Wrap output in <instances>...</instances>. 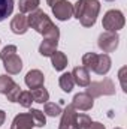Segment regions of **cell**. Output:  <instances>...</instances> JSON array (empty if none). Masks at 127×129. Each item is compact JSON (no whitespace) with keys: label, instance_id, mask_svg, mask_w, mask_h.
I'll list each match as a JSON object with an SVG mask.
<instances>
[{"label":"cell","instance_id":"obj_1","mask_svg":"<svg viewBox=\"0 0 127 129\" xmlns=\"http://www.w3.org/2000/svg\"><path fill=\"white\" fill-rule=\"evenodd\" d=\"M27 21H29V27L34 29L37 33H40L43 38H52V39H58L60 38L58 27L40 9H36V11L30 12V15L27 17Z\"/></svg>","mask_w":127,"mask_h":129},{"label":"cell","instance_id":"obj_2","mask_svg":"<svg viewBox=\"0 0 127 129\" xmlns=\"http://www.w3.org/2000/svg\"><path fill=\"white\" fill-rule=\"evenodd\" d=\"M87 92L91 98H99V96H112L115 95V84L112 83V80L105 78L103 81H94L90 83L87 86Z\"/></svg>","mask_w":127,"mask_h":129},{"label":"cell","instance_id":"obj_3","mask_svg":"<svg viewBox=\"0 0 127 129\" xmlns=\"http://www.w3.org/2000/svg\"><path fill=\"white\" fill-rule=\"evenodd\" d=\"M124 23H126L124 15H123V12L118 11V9H111V11H108V12L105 14V17H103V21H102L103 29H105L106 32H118V30H121V29L124 27Z\"/></svg>","mask_w":127,"mask_h":129},{"label":"cell","instance_id":"obj_4","mask_svg":"<svg viewBox=\"0 0 127 129\" xmlns=\"http://www.w3.org/2000/svg\"><path fill=\"white\" fill-rule=\"evenodd\" d=\"M99 12H100V3H99V0H87L85 9H84V12H82V17L79 18L81 24H82L84 27H91V26H94Z\"/></svg>","mask_w":127,"mask_h":129},{"label":"cell","instance_id":"obj_5","mask_svg":"<svg viewBox=\"0 0 127 129\" xmlns=\"http://www.w3.org/2000/svg\"><path fill=\"white\" fill-rule=\"evenodd\" d=\"M118 41H120V36L117 35V32H103L99 36L97 45L103 53H112L117 50Z\"/></svg>","mask_w":127,"mask_h":129},{"label":"cell","instance_id":"obj_6","mask_svg":"<svg viewBox=\"0 0 127 129\" xmlns=\"http://www.w3.org/2000/svg\"><path fill=\"white\" fill-rule=\"evenodd\" d=\"M52 14L57 20L60 21H67L73 15V5L67 0H60L52 6Z\"/></svg>","mask_w":127,"mask_h":129},{"label":"cell","instance_id":"obj_7","mask_svg":"<svg viewBox=\"0 0 127 129\" xmlns=\"http://www.w3.org/2000/svg\"><path fill=\"white\" fill-rule=\"evenodd\" d=\"M76 110L70 105H67L61 111V122H60V126L58 129H78L76 126Z\"/></svg>","mask_w":127,"mask_h":129},{"label":"cell","instance_id":"obj_8","mask_svg":"<svg viewBox=\"0 0 127 129\" xmlns=\"http://www.w3.org/2000/svg\"><path fill=\"white\" fill-rule=\"evenodd\" d=\"M93 105H94V98H91L85 92L75 95L73 101H72V107L75 110H79V111H88L93 108Z\"/></svg>","mask_w":127,"mask_h":129},{"label":"cell","instance_id":"obj_9","mask_svg":"<svg viewBox=\"0 0 127 129\" xmlns=\"http://www.w3.org/2000/svg\"><path fill=\"white\" fill-rule=\"evenodd\" d=\"M111 63L112 62H111V57L108 54H97L91 71L96 72L97 75H106L111 69Z\"/></svg>","mask_w":127,"mask_h":129},{"label":"cell","instance_id":"obj_10","mask_svg":"<svg viewBox=\"0 0 127 129\" xmlns=\"http://www.w3.org/2000/svg\"><path fill=\"white\" fill-rule=\"evenodd\" d=\"M11 30L15 35H24L29 30V21L24 14H17L11 21Z\"/></svg>","mask_w":127,"mask_h":129},{"label":"cell","instance_id":"obj_11","mask_svg":"<svg viewBox=\"0 0 127 129\" xmlns=\"http://www.w3.org/2000/svg\"><path fill=\"white\" fill-rule=\"evenodd\" d=\"M72 77H73V83L81 87H87L90 84V71L85 69L84 66H76L72 71Z\"/></svg>","mask_w":127,"mask_h":129},{"label":"cell","instance_id":"obj_12","mask_svg":"<svg viewBox=\"0 0 127 129\" xmlns=\"http://www.w3.org/2000/svg\"><path fill=\"white\" fill-rule=\"evenodd\" d=\"M43 81H45V77L43 74L39 71V69H32L27 72L26 75V84L29 89H37V87H42L43 86Z\"/></svg>","mask_w":127,"mask_h":129},{"label":"cell","instance_id":"obj_13","mask_svg":"<svg viewBox=\"0 0 127 129\" xmlns=\"http://www.w3.org/2000/svg\"><path fill=\"white\" fill-rule=\"evenodd\" d=\"M3 66H5V69L8 71V74H11V75H17V74H20V71L23 69V60L20 59V56H17V54H12V56H9V57H6L5 60H3Z\"/></svg>","mask_w":127,"mask_h":129},{"label":"cell","instance_id":"obj_14","mask_svg":"<svg viewBox=\"0 0 127 129\" xmlns=\"http://www.w3.org/2000/svg\"><path fill=\"white\" fill-rule=\"evenodd\" d=\"M57 45H58V39H52V38H45L39 47V54L43 57H51L55 51H57Z\"/></svg>","mask_w":127,"mask_h":129},{"label":"cell","instance_id":"obj_15","mask_svg":"<svg viewBox=\"0 0 127 129\" xmlns=\"http://www.w3.org/2000/svg\"><path fill=\"white\" fill-rule=\"evenodd\" d=\"M34 123L33 119L29 113H23L15 116L14 122H12V129H33Z\"/></svg>","mask_w":127,"mask_h":129},{"label":"cell","instance_id":"obj_16","mask_svg":"<svg viewBox=\"0 0 127 129\" xmlns=\"http://www.w3.org/2000/svg\"><path fill=\"white\" fill-rule=\"evenodd\" d=\"M51 63H52L55 71H63L64 68L67 66V57H66V54L61 53V51H55L51 56Z\"/></svg>","mask_w":127,"mask_h":129},{"label":"cell","instance_id":"obj_17","mask_svg":"<svg viewBox=\"0 0 127 129\" xmlns=\"http://www.w3.org/2000/svg\"><path fill=\"white\" fill-rule=\"evenodd\" d=\"M32 96H33V101H34V102H37V104H45V102H48V99H49V93H48V90L42 86V87L33 89Z\"/></svg>","mask_w":127,"mask_h":129},{"label":"cell","instance_id":"obj_18","mask_svg":"<svg viewBox=\"0 0 127 129\" xmlns=\"http://www.w3.org/2000/svg\"><path fill=\"white\" fill-rule=\"evenodd\" d=\"M58 84H60V87H61L63 92H67V93L72 92V89H73V86H75L72 74H69V72L63 74V75L60 77V80H58Z\"/></svg>","mask_w":127,"mask_h":129},{"label":"cell","instance_id":"obj_19","mask_svg":"<svg viewBox=\"0 0 127 129\" xmlns=\"http://www.w3.org/2000/svg\"><path fill=\"white\" fill-rule=\"evenodd\" d=\"M14 11V0H0V21L6 20Z\"/></svg>","mask_w":127,"mask_h":129},{"label":"cell","instance_id":"obj_20","mask_svg":"<svg viewBox=\"0 0 127 129\" xmlns=\"http://www.w3.org/2000/svg\"><path fill=\"white\" fill-rule=\"evenodd\" d=\"M40 0H20L18 6H20V14H26V12H33L37 9Z\"/></svg>","mask_w":127,"mask_h":129},{"label":"cell","instance_id":"obj_21","mask_svg":"<svg viewBox=\"0 0 127 129\" xmlns=\"http://www.w3.org/2000/svg\"><path fill=\"white\" fill-rule=\"evenodd\" d=\"M29 114L32 116V119H33V123H34V126H37V128H43V126L46 125V117H45V114H43V113H42L40 110H36V108H32Z\"/></svg>","mask_w":127,"mask_h":129},{"label":"cell","instance_id":"obj_22","mask_svg":"<svg viewBox=\"0 0 127 129\" xmlns=\"http://www.w3.org/2000/svg\"><path fill=\"white\" fill-rule=\"evenodd\" d=\"M45 114L49 117H57L61 114V107L58 104H52V102H45V108H43Z\"/></svg>","mask_w":127,"mask_h":129},{"label":"cell","instance_id":"obj_23","mask_svg":"<svg viewBox=\"0 0 127 129\" xmlns=\"http://www.w3.org/2000/svg\"><path fill=\"white\" fill-rule=\"evenodd\" d=\"M14 84H15V83H14V80H12L11 77H8V75H0V93H2V95H6L8 90H9Z\"/></svg>","mask_w":127,"mask_h":129},{"label":"cell","instance_id":"obj_24","mask_svg":"<svg viewBox=\"0 0 127 129\" xmlns=\"http://www.w3.org/2000/svg\"><path fill=\"white\" fill-rule=\"evenodd\" d=\"M18 102H20L21 107L30 108L32 104L34 102V101H33V96H32V92H21V95H20V98H18Z\"/></svg>","mask_w":127,"mask_h":129},{"label":"cell","instance_id":"obj_25","mask_svg":"<svg viewBox=\"0 0 127 129\" xmlns=\"http://www.w3.org/2000/svg\"><path fill=\"white\" fill-rule=\"evenodd\" d=\"M20 95H21V87H20L18 84H14V86L8 90L6 98H8V101H11V102H18Z\"/></svg>","mask_w":127,"mask_h":129},{"label":"cell","instance_id":"obj_26","mask_svg":"<svg viewBox=\"0 0 127 129\" xmlns=\"http://www.w3.org/2000/svg\"><path fill=\"white\" fill-rule=\"evenodd\" d=\"M91 123V119L90 116L87 114H76V126L78 129H87Z\"/></svg>","mask_w":127,"mask_h":129},{"label":"cell","instance_id":"obj_27","mask_svg":"<svg viewBox=\"0 0 127 129\" xmlns=\"http://www.w3.org/2000/svg\"><path fill=\"white\" fill-rule=\"evenodd\" d=\"M85 3H87V0H78L75 5H73V17L75 18H81L82 17V12H84V9H85Z\"/></svg>","mask_w":127,"mask_h":129},{"label":"cell","instance_id":"obj_28","mask_svg":"<svg viewBox=\"0 0 127 129\" xmlns=\"http://www.w3.org/2000/svg\"><path fill=\"white\" fill-rule=\"evenodd\" d=\"M12 54H17V47H15V45H8V47H5V48L0 51V59L5 60L6 57H9V56H12Z\"/></svg>","mask_w":127,"mask_h":129},{"label":"cell","instance_id":"obj_29","mask_svg":"<svg viewBox=\"0 0 127 129\" xmlns=\"http://www.w3.org/2000/svg\"><path fill=\"white\" fill-rule=\"evenodd\" d=\"M87 129H105V125H102V123H99V122H91L90 126Z\"/></svg>","mask_w":127,"mask_h":129},{"label":"cell","instance_id":"obj_30","mask_svg":"<svg viewBox=\"0 0 127 129\" xmlns=\"http://www.w3.org/2000/svg\"><path fill=\"white\" fill-rule=\"evenodd\" d=\"M5 120H6V114H5V111H3V110H0V126L5 123Z\"/></svg>","mask_w":127,"mask_h":129},{"label":"cell","instance_id":"obj_31","mask_svg":"<svg viewBox=\"0 0 127 129\" xmlns=\"http://www.w3.org/2000/svg\"><path fill=\"white\" fill-rule=\"evenodd\" d=\"M57 2H60V0H46V3H48V5H49L51 8H52V6H54V5H55Z\"/></svg>","mask_w":127,"mask_h":129},{"label":"cell","instance_id":"obj_32","mask_svg":"<svg viewBox=\"0 0 127 129\" xmlns=\"http://www.w3.org/2000/svg\"><path fill=\"white\" fill-rule=\"evenodd\" d=\"M106 2H114V0H106Z\"/></svg>","mask_w":127,"mask_h":129},{"label":"cell","instance_id":"obj_33","mask_svg":"<svg viewBox=\"0 0 127 129\" xmlns=\"http://www.w3.org/2000/svg\"><path fill=\"white\" fill-rule=\"evenodd\" d=\"M115 129H121V128H115Z\"/></svg>","mask_w":127,"mask_h":129}]
</instances>
